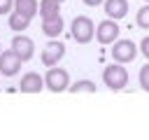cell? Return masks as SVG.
<instances>
[{
	"instance_id": "1",
	"label": "cell",
	"mask_w": 149,
	"mask_h": 140,
	"mask_svg": "<svg viewBox=\"0 0 149 140\" xmlns=\"http://www.w3.org/2000/svg\"><path fill=\"white\" fill-rule=\"evenodd\" d=\"M102 82L107 89L112 91H121L128 86V70L123 68V63H112L102 70Z\"/></svg>"
},
{
	"instance_id": "2",
	"label": "cell",
	"mask_w": 149,
	"mask_h": 140,
	"mask_svg": "<svg viewBox=\"0 0 149 140\" xmlns=\"http://www.w3.org/2000/svg\"><path fill=\"white\" fill-rule=\"evenodd\" d=\"M70 35H72L74 42L88 44V42L95 37L93 19H88V16H74V19H72V26H70Z\"/></svg>"
},
{
	"instance_id": "3",
	"label": "cell",
	"mask_w": 149,
	"mask_h": 140,
	"mask_svg": "<svg viewBox=\"0 0 149 140\" xmlns=\"http://www.w3.org/2000/svg\"><path fill=\"white\" fill-rule=\"evenodd\" d=\"M44 86L51 91V93H63L68 86H70V75L68 70L58 68V65H51L49 72L44 75Z\"/></svg>"
},
{
	"instance_id": "4",
	"label": "cell",
	"mask_w": 149,
	"mask_h": 140,
	"mask_svg": "<svg viewBox=\"0 0 149 140\" xmlns=\"http://www.w3.org/2000/svg\"><path fill=\"white\" fill-rule=\"evenodd\" d=\"M137 47H135V42L133 40H114L112 42V58H114V63H130V61H135V56H137Z\"/></svg>"
},
{
	"instance_id": "5",
	"label": "cell",
	"mask_w": 149,
	"mask_h": 140,
	"mask_svg": "<svg viewBox=\"0 0 149 140\" xmlns=\"http://www.w3.org/2000/svg\"><path fill=\"white\" fill-rule=\"evenodd\" d=\"M65 56V44L61 42V40H49L47 42V47L42 49V63L47 65V68H51V65H58V61Z\"/></svg>"
},
{
	"instance_id": "6",
	"label": "cell",
	"mask_w": 149,
	"mask_h": 140,
	"mask_svg": "<svg viewBox=\"0 0 149 140\" xmlns=\"http://www.w3.org/2000/svg\"><path fill=\"white\" fill-rule=\"evenodd\" d=\"M21 58L12 51V49H7V51H0V72L5 75V77H14V75H19V70H21Z\"/></svg>"
},
{
	"instance_id": "7",
	"label": "cell",
	"mask_w": 149,
	"mask_h": 140,
	"mask_svg": "<svg viewBox=\"0 0 149 140\" xmlns=\"http://www.w3.org/2000/svg\"><path fill=\"white\" fill-rule=\"evenodd\" d=\"M116 37H119V26H116L114 19L98 23V28H95V40H98L100 44H112Z\"/></svg>"
},
{
	"instance_id": "8",
	"label": "cell",
	"mask_w": 149,
	"mask_h": 140,
	"mask_svg": "<svg viewBox=\"0 0 149 140\" xmlns=\"http://www.w3.org/2000/svg\"><path fill=\"white\" fill-rule=\"evenodd\" d=\"M12 51H14L21 61H30L33 54H35V44H33L30 37H26V35H16V37H12Z\"/></svg>"
},
{
	"instance_id": "9",
	"label": "cell",
	"mask_w": 149,
	"mask_h": 140,
	"mask_svg": "<svg viewBox=\"0 0 149 140\" xmlns=\"http://www.w3.org/2000/svg\"><path fill=\"white\" fill-rule=\"evenodd\" d=\"M42 89H44V79L37 72H26L21 77V82H19V91L21 93H40Z\"/></svg>"
},
{
	"instance_id": "10",
	"label": "cell",
	"mask_w": 149,
	"mask_h": 140,
	"mask_svg": "<svg viewBox=\"0 0 149 140\" xmlns=\"http://www.w3.org/2000/svg\"><path fill=\"white\" fill-rule=\"evenodd\" d=\"M102 5H105V14L114 21H119L128 14V0H105Z\"/></svg>"
},
{
	"instance_id": "11",
	"label": "cell",
	"mask_w": 149,
	"mask_h": 140,
	"mask_svg": "<svg viewBox=\"0 0 149 140\" xmlns=\"http://www.w3.org/2000/svg\"><path fill=\"white\" fill-rule=\"evenodd\" d=\"M42 33L47 37H58L63 33V16L56 14V16H47L42 19Z\"/></svg>"
},
{
	"instance_id": "12",
	"label": "cell",
	"mask_w": 149,
	"mask_h": 140,
	"mask_svg": "<svg viewBox=\"0 0 149 140\" xmlns=\"http://www.w3.org/2000/svg\"><path fill=\"white\" fill-rule=\"evenodd\" d=\"M37 9H40L37 0H14V12H19V14L28 16V19H33L37 14Z\"/></svg>"
},
{
	"instance_id": "13",
	"label": "cell",
	"mask_w": 149,
	"mask_h": 140,
	"mask_svg": "<svg viewBox=\"0 0 149 140\" xmlns=\"http://www.w3.org/2000/svg\"><path fill=\"white\" fill-rule=\"evenodd\" d=\"M37 14H40L42 19H47V16H56V14H61V2H58V0H42Z\"/></svg>"
},
{
	"instance_id": "14",
	"label": "cell",
	"mask_w": 149,
	"mask_h": 140,
	"mask_svg": "<svg viewBox=\"0 0 149 140\" xmlns=\"http://www.w3.org/2000/svg\"><path fill=\"white\" fill-rule=\"evenodd\" d=\"M7 23H9V28H12V30L21 33V30H26V28L30 26V19H28V16H23V14H19V12H12Z\"/></svg>"
},
{
	"instance_id": "15",
	"label": "cell",
	"mask_w": 149,
	"mask_h": 140,
	"mask_svg": "<svg viewBox=\"0 0 149 140\" xmlns=\"http://www.w3.org/2000/svg\"><path fill=\"white\" fill-rule=\"evenodd\" d=\"M68 89H70V93H95V84L91 79H79V82L70 84Z\"/></svg>"
},
{
	"instance_id": "16",
	"label": "cell",
	"mask_w": 149,
	"mask_h": 140,
	"mask_svg": "<svg viewBox=\"0 0 149 140\" xmlns=\"http://www.w3.org/2000/svg\"><path fill=\"white\" fill-rule=\"evenodd\" d=\"M135 21H137V26H140V28L149 30V5H144V7H140V9H137Z\"/></svg>"
},
{
	"instance_id": "17",
	"label": "cell",
	"mask_w": 149,
	"mask_h": 140,
	"mask_svg": "<svg viewBox=\"0 0 149 140\" xmlns=\"http://www.w3.org/2000/svg\"><path fill=\"white\" fill-rule=\"evenodd\" d=\"M140 86L149 93V63L142 65V70H140Z\"/></svg>"
},
{
	"instance_id": "18",
	"label": "cell",
	"mask_w": 149,
	"mask_h": 140,
	"mask_svg": "<svg viewBox=\"0 0 149 140\" xmlns=\"http://www.w3.org/2000/svg\"><path fill=\"white\" fill-rule=\"evenodd\" d=\"M12 9H14V0H0V16L9 14Z\"/></svg>"
},
{
	"instance_id": "19",
	"label": "cell",
	"mask_w": 149,
	"mask_h": 140,
	"mask_svg": "<svg viewBox=\"0 0 149 140\" xmlns=\"http://www.w3.org/2000/svg\"><path fill=\"white\" fill-rule=\"evenodd\" d=\"M137 49H140V51H142V56L149 61V35H144V37H142V42H140V47H137Z\"/></svg>"
},
{
	"instance_id": "20",
	"label": "cell",
	"mask_w": 149,
	"mask_h": 140,
	"mask_svg": "<svg viewBox=\"0 0 149 140\" xmlns=\"http://www.w3.org/2000/svg\"><path fill=\"white\" fill-rule=\"evenodd\" d=\"M84 5H88V7H98L100 2H105V0H81Z\"/></svg>"
},
{
	"instance_id": "21",
	"label": "cell",
	"mask_w": 149,
	"mask_h": 140,
	"mask_svg": "<svg viewBox=\"0 0 149 140\" xmlns=\"http://www.w3.org/2000/svg\"><path fill=\"white\" fill-rule=\"evenodd\" d=\"M58 2H65V0H58Z\"/></svg>"
},
{
	"instance_id": "22",
	"label": "cell",
	"mask_w": 149,
	"mask_h": 140,
	"mask_svg": "<svg viewBox=\"0 0 149 140\" xmlns=\"http://www.w3.org/2000/svg\"><path fill=\"white\" fill-rule=\"evenodd\" d=\"M0 51H2V47H0Z\"/></svg>"
},
{
	"instance_id": "23",
	"label": "cell",
	"mask_w": 149,
	"mask_h": 140,
	"mask_svg": "<svg viewBox=\"0 0 149 140\" xmlns=\"http://www.w3.org/2000/svg\"><path fill=\"white\" fill-rule=\"evenodd\" d=\"M144 2H149V0H144Z\"/></svg>"
}]
</instances>
